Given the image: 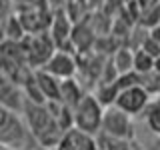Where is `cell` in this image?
<instances>
[{"label":"cell","instance_id":"obj_1","mask_svg":"<svg viewBox=\"0 0 160 150\" xmlns=\"http://www.w3.org/2000/svg\"><path fill=\"white\" fill-rule=\"evenodd\" d=\"M22 118L26 122V128L36 142L46 150H56L58 142L64 136V130L58 126L56 118L52 116L46 104H36L26 98L22 108Z\"/></svg>","mask_w":160,"mask_h":150},{"label":"cell","instance_id":"obj_2","mask_svg":"<svg viewBox=\"0 0 160 150\" xmlns=\"http://www.w3.org/2000/svg\"><path fill=\"white\" fill-rule=\"evenodd\" d=\"M32 140L22 114L0 106V148L22 150Z\"/></svg>","mask_w":160,"mask_h":150},{"label":"cell","instance_id":"obj_3","mask_svg":"<svg viewBox=\"0 0 160 150\" xmlns=\"http://www.w3.org/2000/svg\"><path fill=\"white\" fill-rule=\"evenodd\" d=\"M74 114V128L84 134L96 136L102 126V116H104V106L98 102V98L92 92H86L84 98L78 102V106L72 110Z\"/></svg>","mask_w":160,"mask_h":150},{"label":"cell","instance_id":"obj_4","mask_svg":"<svg viewBox=\"0 0 160 150\" xmlns=\"http://www.w3.org/2000/svg\"><path fill=\"white\" fill-rule=\"evenodd\" d=\"M22 44H24V52H26L28 66L32 70H42L46 66V62L56 54V50H58L48 32L26 36L22 40Z\"/></svg>","mask_w":160,"mask_h":150},{"label":"cell","instance_id":"obj_5","mask_svg":"<svg viewBox=\"0 0 160 150\" xmlns=\"http://www.w3.org/2000/svg\"><path fill=\"white\" fill-rule=\"evenodd\" d=\"M98 134H106L118 140H134V118L116 106H106Z\"/></svg>","mask_w":160,"mask_h":150},{"label":"cell","instance_id":"obj_6","mask_svg":"<svg viewBox=\"0 0 160 150\" xmlns=\"http://www.w3.org/2000/svg\"><path fill=\"white\" fill-rule=\"evenodd\" d=\"M16 16L20 20V24H22L26 36H34V34H42V32H48L50 30L54 12L50 10L48 4H42V6L18 8Z\"/></svg>","mask_w":160,"mask_h":150},{"label":"cell","instance_id":"obj_7","mask_svg":"<svg viewBox=\"0 0 160 150\" xmlns=\"http://www.w3.org/2000/svg\"><path fill=\"white\" fill-rule=\"evenodd\" d=\"M150 92L144 88V84H134V86H126L118 92L116 100L112 106L120 108L122 112H126L128 116H136V114L144 112L150 106Z\"/></svg>","mask_w":160,"mask_h":150},{"label":"cell","instance_id":"obj_8","mask_svg":"<svg viewBox=\"0 0 160 150\" xmlns=\"http://www.w3.org/2000/svg\"><path fill=\"white\" fill-rule=\"evenodd\" d=\"M42 70H46L48 74H52L54 78H58L60 82L62 80H70V78H76L78 74V56L70 52H64V50H56L52 58L46 62V66Z\"/></svg>","mask_w":160,"mask_h":150},{"label":"cell","instance_id":"obj_9","mask_svg":"<svg viewBox=\"0 0 160 150\" xmlns=\"http://www.w3.org/2000/svg\"><path fill=\"white\" fill-rule=\"evenodd\" d=\"M24 102H26V94H24L22 86H18L12 78L0 70V106L22 114Z\"/></svg>","mask_w":160,"mask_h":150},{"label":"cell","instance_id":"obj_10","mask_svg":"<svg viewBox=\"0 0 160 150\" xmlns=\"http://www.w3.org/2000/svg\"><path fill=\"white\" fill-rule=\"evenodd\" d=\"M56 150H98L96 136H90V134H84L80 130L72 128L68 132H64Z\"/></svg>","mask_w":160,"mask_h":150},{"label":"cell","instance_id":"obj_11","mask_svg":"<svg viewBox=\"0 0 160 150\" xmlns=\"http://www.w3.org/2000/svg\"><path fill=\"white\" fill-rule=\"evenodd\" d=\"M34 82L44 96L46 102H56L60 100V80L48 74L46 70H34Z\"/></svg>","mask_w":160,"mask_h":150},{"label":"cell","instance_id":"obj_12","mask_svg":"<svg viewBox=\"0 0 160 150\" xmlns=\"http://www.w3.org/2000/svg\"><path fill=\"white\" fill-rule=\"evenodd\" d=\"M84 88L82 84L78 82L76 78H70V80H62L60 82V100L58 102H62L66 108L74 110L78 106V102L84 98Z\"/></svg>","mask_w":160,"mask_h":150},{"label":"cell","instance_id":"obj_13","mask_svg":"<svg viewBox=\"0 0 160 150\" xmlns=\"http://www.w3.org/2000/svg\"><path fill=\"white\" fill-rule=\"evenodd\" d=\"M112 64L114 68H116L118 76H122V74H130L134 72V50L130 46H120L112 52Z\"/></svg>","mask_w":160,"mask_h":150},{"label":"cell","instance_id":"obj_14","mask_svg":"<svg viewBox=\"0 0 160 150\" xmlns=\"http://www.w3.org/2000/svg\"><path fill=\"white\" fill-rule=\"evenodd\" d=\"M134 72L138 76H148L154 72V58L148 52H144L142 48L134 50Z\"/></svg>","mask_w":160,"mask_h":150},{"label":"cell","instance_id":"obj_15","mask_svg":"<svg viewBox=\"0 0 160 150\" xmlns=\"http://www.w3.org/2000/svg\"><path fill=\"white\" fill-rule=\"evenodd\" d=\"M24 38H26V32H24L18 16L14 14L12 18L6 20V40L8 42H22Z\"/></svg>","mask_w":160,"mask_h":150},{"label":"cell","instance_id":"obj_16","mask_svg":"<svg viewBox=\"0 0 160 150\" xmlns=\"http://www.w3.org/2000/svg\"><path fill=\"white\" fill-rule=\"evenodd\" d=\"M16 14V4L12 0H0V22H6Z\"/></svg>","mask_w":160,"mask_h":150},{"label":"cell","instance_id":"obj_17","mask_svg":"<svg viewBox=\"0 0 160 150\" xmlns=\"http://www.w3.org/2000/svg\"><path fill=\"white\" fill-rule=\"evenodd\" d=\"M136 2H138V6H140V12H142V10H148V8L160 4V0H136Z\"/></svg>","mask_w":160,"mask_h":150},{"label":"cell","instance_id":"obj_18","mask_svg":"<svg viewBox=\"0 0 160 150\" xmlns=\"http://www.w3.org/2000/svg\"><path fill=\"white\" fill-rule=\"evenodd\" d=\"M148 38L152 40V42L160 44V24H158V26H154V28H150V30H148Z\"/></svg>","mask_w":160,"mask_h":150},{"label":"cell","instance_id":"obj_19","mask_svg":"<svg viewBox=\"0 0 160 150\" xmlns=\"http://www.w3.org/2000/svg\"><path fill=\"white\" fill-rule=\"evenodd\" d=\"M6 42V22H0V46Z\"/></svg>","mask_w":160,"mask_h":150},{"label":"cell","instance_id":"obj_20","mask_svg":"<svg viewBox=\"0 0 160 150\" xmlns=\"http://www.w3.org/2000/svg\"><path fill=\"white\" fill-rule=\"evenodd\" d=\"M154 74H158V76H160V56L154 60Z\"/></svg>","mask_w":160,"mask_h":150},{"label":"cell","instance_id":"obj_21","mask_svg":"<svg viewBox=\"0 0 160 150\" xmlns=\"http://www.w3.org/2000/svg\"><path fill=\"white\" fill-rule=\"evenodd\" d=\"M0 150H14V148H0Z\"/></svg>","mask_w":160,"mask_h":150}]
</instances>
